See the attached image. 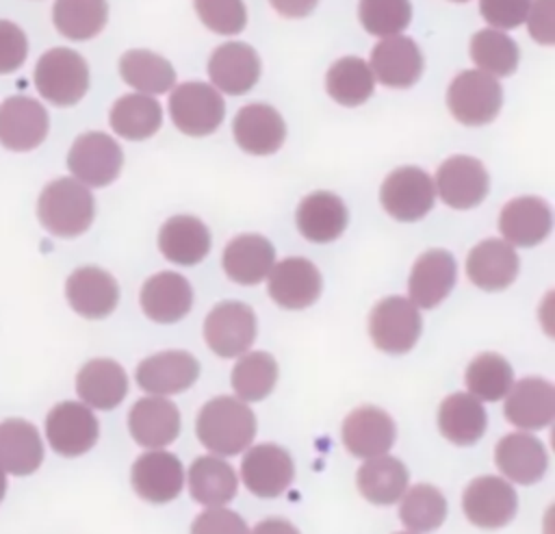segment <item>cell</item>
Listing matches in <instances>:
<instances>
[{"label": "cell", "mask_w": 555, "mask_h": 534, "mask_svg": "<svg viewBox=\"0 0 555 534\" xmlns=\"http://www.w3.org/2000/svg\"><path fill=\"white\" fill-rule=\"evenodd\" d=\"M197 438L208 452L234 456L256 436V417L243 399L215 397L197 415Z\"/></svg>", "instance_id": "obj_1"}, {"label": "cell", "mask_w": 555, "mask_h": 534, "mask_svg": "<svg viewBox=\"0 0 555 534\" xmlns=\"http://www.w3.org/2000/svg\"><path fill=\"white\" fill-rule=\"evenodd\" d=\"M95 204L87 185L76 178H56L48 182L37 202L41 226L54 237H78L93 221Z\"/></svg>", "instance_id": "obj_2"}, {"label": "cell", "mask_w": 555, "mask_h": 534, "mask_svg": "<svg viewBox=\"0 0 555 534\" xmlns=\"http://www.w3.org/2000/svg\"><path fill=\"white\" fill-rule=\"evenodd\" d=\"M35 87L48 102L72 106L89 89L87 61L69 48H52L35 65Z\"/></svg>", "instance_id": "obj_3"}, {"label": "cell", "mask_w": 555, "mask_h": 534, "mask_svg": "<svg viewBox=\"0 0 555 534\" xmlns=\"http://www.w3.org/2000/svg\"><path fill=\"white\" fill-rule=\"evenodd\" d=\"M447 104L457 122L466 126H483L499 115L503 89L490 74L481 69H466L451 80Z\"/></svg>", "instance_id": "obj_4"}, {"label": "cell", "mask_w": 555, "mask_h": 534, "mask_svg": "<svg viewBox=\"0 0 555 534\" xmlns=\"http://www.w3.org/2000/svg\"><path fill=\"white\" fill-rule=\"evenodd\" d=\"M421 326L418 306L401 295L377 302L369 317V334L375 347L388 354L410 352L421 336Z\"/></svg>", "instance_id": "obj_5"}, {"label": "cell", "mask_w": 555, "mask_h": 534, "mask_svg": "<svg viewBox=\"0 0 555 534\" xmlns=\"http://www.w3.org/2000/svg\"><path fill=\"white\" fill-rule=\"evenodd\" d=\"M436 200V187L427 171L405 165L386 176L379 189L384 211L399 221H416L425 217Z\"/></svg>", "instance_id": "obj_6"}, {"label": "cell", "mask_w": 555, "mask_h": 534, "mask_svg": "<svg viewBox=\"0 0 555 534\" xmlns=\"http://www.w3.org/2000/svg\"><path fill=\"white\" fill-rule=\"evenodd\" d=\"M169 113L178 130L191 137H204L219 128L225 115V104L210 85L184 82L173 89Z\"/></svg>", "instance_id": "obj_7"}, {"label": "cell", "mask_w": 555, "mask_h": 534, "mask_svg": "<svg viewBox=\"0 0 555 534\" xmlns=\"http://www.w3.org/2000/svg\"><path fill=\"white\" fill-rule=\"evenodd\" d=\"M124 165L119 143L104 132L80 135L67 154V167L78 182L89 187L111 185Z\"/></svg>", "instance_id": "obj_8"}, {"label": "cell", "mask_w": 555, "mask_h": 534, "mask_svg": "<svg viewBox=\"0 0 555 534\" xmlns=\"http://www.w3.org/2000/svg\"><path fill=\"white\" fill-rule=\"evenodd\" d=\"M204 339L208 347L223 358L247 352L256 339V315L243 302L217 304L204 321Z\"/></svg>", "instance_id": "obj_9"}, {"label": "cell", "mask_w": 555, "mask_h": 534, "mask_svg": "<svg viewBox=\"0 0 555 534\" xmlns=\"http://www.w3.org/2000/svg\"><path fill=\"white\" fill-rule=\"evenodd\" d=\"M100 434V425L89 406L80 402H61L46 417V436L61 456H80L89 452Z\"/></svg>", "instance_id": "obj_10"}, {"label": "cell", "mask_w": 555, "mask_h": 534, "mask_svg": "<svg viewBox=\"0 0 555 534\" xmlns=\"http://www.w3.org/2000/svg\"><path fill=\"white\" fill-rule=\"evenodd\" d=\"M462 508L470 523L494 530L507 525L514 519L518 510V497L503 478L481 475L464 488Z\"/></svg>", "instance_id": "obj_11"}, {"label": "cell", "mask_w": 555, "mask_h": 534, "mask_svg": "<svg viewBox=\"0 0 555 534\" xmlns=\"http://www.w3.org/2000/svg\"><path fill=\"white\" fill-rule=\"evenodd\" d=\"M434 187L451 208H473L488 195L490 178L481 161L460 154L438 167Z\"/></svg>", "instance_id": "obj_12"}, {"label": "cell", "mask_w": 555, "mask_h": 534, "mask_svg": "<svg viewBox=\"0 0 555 534\" xmlns=\"http://www.w3.org/2000/svg\"><path fill=\"white\" fill-rule=\"evenodd\" d=\"M293 475V458L286 449L273 443L251 447L241 462V478L245 486L258 497L282 495L291 486Z\"/></svg>", "instance_id": "obj_13"}, {"label": "cell", "mask_w": 555, "mask_h": 534, "mask_svg": "<svg viewBox=\"0 0 555 534\" xmlns=\"http://www.w3.org/2000/svg\"><path fill=\"white\" fill-rule=\"evenodd\" d=\"M46 109L26 96H11L0 104V143L15 152L35 150L48 135Z\"/></svg>", "instance_id": "obj_14"}, {"label": "cell", "mask_w": 555, "mask_h": 534, "mask_svg": "<svg viewBox=\"0 0 555 534\" xmlns=\"http://www.w3.org/2000/svg\"><path fill=\"white\" fill-rule=\"evenodd\" d=\"M321 274L308 258H284L269 271V295L282 308L299 310L321 295Z\"/></svg>", "instance_id": "obj_15"}, {"label": "cell", "mask_w": 555, "mask_h": 534, "mask_svg": "<svg viewBox=\"0 0 555 534\" xmlns=\"http://www.w3.org/2000/svg\"><path fill=\"white\" fill-rule=\"evenodd\" d=\"M199 376V363L189 352L169 349L147 356L137 367V382L152 395H171L186 391Z\"/></svg>", "instance_id": "obj_16"}, {"label": "cell", "mask_w": 555, "mask_h": 534, "mask_svg": "<svg viewBox=\"0 0 555 534\" xmlns=\"http://www.w3.org/2000/svg\"><path fill=\"white\" fill-rule=\"evenodd\" d=\"M130 480L141 499L152 504H167L178 497L184 482V469L173 454L156 449L134 460Z\"/></svg>", "instance_id": "obj_17"}, {"label": "cell", "mask_w": 555, "mask_h": 534, "mask_svg": "<svg viewBox=\"0 0 555 534\" xmlns=\"http://www.w3.org/2000/svg\"><path fill=\"white\" fill-rule=\"evenodd\" d=\"M395 421L377 406H360L343 421V443L358 458L386 454L395 443Z\"/></svg>", "instance_id": "obj_18"}, {"label": "cell", "mask_w": 555, "mask_h": 534, "mask_svg": "<svg viewBox=\"0 0 555 534\" xmlns=\"http://www.w3.org/2000/svg\"><path fill=\"white\" fill-rule=\"evenodd\" d=\"M373 76L395 89L412 87L423 72V54L414 39L403 35H392L382 39L371 52Z\"/></svg>", "instance_id": "obj_19"}, {"label": "cell", "mask_w": 555, "mask_h": 534, "mask_svg": "<svg viewBox=\"0 0 555 534\" xmlns=\"http://www.w3.org/2000/svg\"><path fill=\"white\" fill-rule=\"evenodd\" d=\"M65 295L78 315L87 319H102L115 310L119 302V287L108 271L100 267H80L67 278Z\"/></svg>", "instance_id": "obj_20"}, {"label": "cell", "mask_w": 555, "mask_h": 534, "mask_svg": "<svg viewBox=\"0 0 555 534\" xmlns=\"http://www.w3.org/2000/svg\"><path fill=\"white\" fill-rule=\"evenodd\" d=\"M455 278V258L447 250H427L412 267L408 282L410 302L421 308L438 306L451 293Z\"/></svg>", "instance_id": "obj_21"}, {"label": "cell", "mask_w": 555, "mask_h": 534, "mask_svg": "<svg viewBox=\"0 0 555 534\" xmlns=\"http://www.w3.org/2000/svg\"><path fill=\"white\" fill-rule=\"evenodd\" d=\"M210 80L230 96L247 93L260 78L258 52L241 41L219 46L208 59Z\"/></svg>", "instance_id": "obj_22"}, {"label": "cell", "mask_w": 555, "mask_h": 534, "mask_svg": "<svg viewBox=\"0 0 555 534\" xmlns=\"http://www.w3.org/2000/svg\"><path fill=\"white\" fill-rule=\"evenodd\" d=\"M505 417L522 430H540L555 417V389L544 378H522L507 391Z\"/></svg>", "instance_id": "obj_23"}, {"label": "cell", "mask_w": 555, "mask_h": 534, "mask_svg": "<svg viewBox=\"0 0 555 534\" xmlns=\"http://www.w3.org/2000/svg\"><path fill=\"white\" fill-rule=\"evenodd\" d=\"M551 208L542 198L522 195L507 202L499 215V230L507 243L531 247L551 232Z\"/></svg>", "instance_id": "obj_24"}, {"label": "cell", "mask_w": 555, "mask_h": 534, "mask_svg": "<svg viewBox=\"0 0 555 534\" xmlns=\"http://www.w3.org/2000/svg\"><path fill=\"white\" fill-rule=\"evenodd\" d=\"M470 282L483 291H501L518 276V256L507 241L486 239L477 243L466 258Z\"/></svg>", "instance_id": "obj_25"}, {"label": "cell", "mask_w": 555, "mask_h": 534, "mask_svg": "<svg viewBox=\"0 0 555 534\" xmlns=\"http://www.w3.org/2000/svg\"><path fill=\"white\" fill-rule=\"evenodd\" d=\"M193 306L189 280L173 271H160L141 287V308L156 323H173Z\"/></svg>", "instance_id": "obj_26"}, {"label": "cell", "mask_w": 555, "mask_h": 534, "mask_svg": "<svg viewBox=\"0 0 555 534\" xmlns=\"http://www.w3.org/2000/svg\"><path fill=\"white\" fill-rule=\"evenodd\" d=\"M128 428L139 445L152 449L165 447L180 432L178 406L163 397H143L130 408Z\"/></svg>", "instance_id": "obj_27"}, {"label": "cell", "mask_w": 555, "mask_h": 534, "mask_svg": "<svg viewBox=\"0 0 555 534\" xmlns=\"http://www.w3.org/2000/svg\"><path fill=\"white\" fill-rule=\"evenodd\" d=\"M234 139L249 154H273L286 137L282 115L269 104H247L234 117Z\"/></svg>", "instance_id": "obj_28"}, {"label": "cell", "mask_w": 555, "mask_h": 534, "mask_svg": "<svg viewBox=\"0 0 555 534\" xmlns=\"http://www.w3.org/2000/svg\"><path fill=\"white\" fill-rule=\"evenodd\" d=\"M494 462L499 471L518 484L538 482L548 465L544 445L525 432L505 434L494 449Z\"/></svg>", "instance_id": "obj_29"}, {"label": "cell", "mask_w": 555, "mask_h": 534, "mask_svg": "<svg viewBox=\"0 0 555 534\" xmlns=\"http://www.w3.org/2000/svg\"><path fill=\"white\" fill-rule=\"evenodd\" d=\"M76 393L85 406L98 410L115 408L128 393V376L111 358H93L76 376Z\"/></svg>", "instance_id": "obj_30"}, {"label": "cell", "mask_w": 555, "mask_h": 534, "mask_svg": "<svg viewBox=\"0 0 555 534\" xmlns=\"http://www.w3.org/2000/svg\"><path fill=\"white\" fill-rule=\"evenodd\" d=\"M347 219L345 202L330 191H314L306 195L295 215L299 232L312 243L338 239L347 228Z\"/></svg>", "instance_id": "obj_31"}, {"label": "cell", "mask_w": 555, "mask_h": 534, "mask_svg": "<svg viewBox=\"0 0 555 534\" xmlns=\"http://www.w3.org/2000/svg\"><path fill=\"white\" fill-rule=\"evenodd\" d=\"M273 260L275 250L260 234L234 237L221 256L223 271L238 284H258L264 280L273 267Z\"/></svg>", "instance_id": "obj_32"}, {"label": "cell", "mask_w": 555, "mask_h": 534, "mask_svg": "<svg viewBox=\"0 0 555 534\" xmlns=\"http://www.w3.org/2000/svg\"><path fill=\"white\" fill-rule=\"evenodd\" d=\"M158 247L171 263L195 265L210 250V232L202 219L193 215H176L163 224Z\"/></svg>", "instance_id": "obj_33"}, {"label": "cell", "mask_w": 555, "mask_h": 534, "mask_svg": "<svg viewBox=\"0 0 555 534\" xmlns=\"http://www.w3.org/2000/svg\"><path fill=\"white\" fill-rule=\"evenodd\" d=\"M43 460V443L37 428L24 419L0 423V467L4 473L28 475Z\"/></svg>", "instance_id": "obj_34"}, {"label": "cell", "mask_w": 555, "mask_h": 534, "mask_svg": "<svg viewBox=\"0 0 555 534\" xmlns=\"http://www.w3.org/2000/svg\"><path fill=\"white\" fill-rule=\"evenodd\" d=\"M438 425L451 443L473 445L486 432L488 417L477 397L468 393H453L440 404Z\"/></svg>", "instance_id": "obj_35"}, {"label": "cell", "mask_w": 555, "mask_h": 534, "mask_svg": "<svg viewBox=\"0 0 555 534\" xmlns=\"http://www.w3.org/2000/svg\"><path fill=\"white\" fill-rule=\"evenodd\" d=\"M356 482L364 499L377 506H388L403 495L408 486V469L401 460L382 454L358 469Z\"/></svg>", "instance_id": "obj_36"}, {"label": "cell", "mask_w": 555, "mask_h": 534, "mask_svg": "<svg viewBox=\"0 0 555 534\" xmlns=\"http://www.w3.org/2000/svg\"><path fill=\"white\" fill-rule=\"evenodd\" d=\"M189 491L204 506H223L236 495V475L221 458L199 456L189 469Z\"/></svg>", "instance_id": "obj_37"}, {"label": "cell", "mask_w": 555, "mask_h": 534, "mask_svg": "<svg viewBox=\"0 0 555 534\" xmlns=\"http://www.w3.org/2000/svg\"><path fill=\"white\" fill-rule=\"evenodd\" d=\"M163 124V109L156 98L143 93L121 96L111 109V128L130 141L152 137Z\"/></svg>", "instance_id": "obj_38"}, {"label": "cell", "mask_w": 555, "mask_h": 534, "mask_svg": "<svg viewBox=\"0 0 555 534\" xmlns=\"http://www.w3.org/2000/svg\"><path fill=\"white\" fill-rule=\"evenodd\" d=\"M52 20L63 37L85 41L104 28L108 20V4L106 0H56Z\"/></svg>", "instance_id": "obj_39"}, {"label": "cell", "mask_w": 555, "mask_h": 534, "mask_svg": "<svg viewBox=\"0 0 555 534\" xmlns=\"http://www.w3.org/2000/svg\"><path fill=\"white\" fill-rule=\"evenodd\" d=\"M121 78L145 93H165L176 82V72L167 59L150 50H128L119 59Z\"/></svg>", "instance_id": "obj_40"}, {"label": "cell", "mask_w": 555, "mask_h": 534, "mask_svg": "<svg viewBox=\"0 0 555 534\" xmlns=\"http://www.w3.org/2000/svg\"><path fill=\"white\" fill-rule=\"evenodd\" d=\"M373 87H375V76L369 63H364L358 56L338 59L325 76L327 93L338 104H345V106H358L366 102L373 93Z\"/></svg>", "instance_id": "obj_41"}, {"label": "cell", "mask_w": 555, "mask_h": 534, "mask_svg": "<svg viewBox=\"0 0 555 534\" xmlns=\"http://www.w3.org/2000/svg\"><path fill=\"white\" fill-rule=\"evenodd\" d=\"M278 382V363L267 352H249L232 369V386L243 402L264 399Z\"/></svg>", "instance_id": "obj_42"}, {"label": "cell", "mask_w": 555, "mask_h": 534, "mask_svg": "<svg viewBox=\"0 0 555 534\" xmlns=\"http://www.w3.org/2000/svg\"><path fill=\"white\" fill-rule=\"evenodd\" d=\"M514 382L512 365L494 352H483L466 367V386L473 397L496 402L507 395Z\"/></svg>", "instance_id": "obj_43"}, {"label": "cell", "mask_w": 555, "mask_h": 534, "mask_svg": "<svg viewBox=\"0 0 555 534\" xmlns=\"http://www.w3.org/2000/svg\"><path fill=\"white\" fill-rule=\"evenodd\" d=\"M470 56L490 76H509L518 67V46L503 30L494 28L473 35Z\"/></svg>", "instance_id": "obj_44"}, {"label": "cell", "mask_w": 555, "mask_h": 534, "mask_svg": "<svg viewBox=\"0 0 555 534\" xmlns=\"http://www.w3.org/2000/svg\"><path fill=\"white\" fill-rule=\"evenodd\" d=\"M399 517L414 532H431L447 517V499L436 486L416 484L405 493Z\"/></svg>", "instance_id": "obj_45"}, {"label": "cell", "mask_w": 555, "mask_h": 534, "mask_svg": "<svg viewBox=\"0 0 555 534\" xmlns=\"http://www.w3.org/2000/svg\"><path fill=\"white\" fill-rule=\"evenodd\" d=\"M358 15L371 35L392 37L408 28L412 4L410 0H360Z\"/></svg>", "instance_id": "obj_46"}, {"label": "cell", "mask_w": 555, "mask_h": 534, "mask_svg": "<svg viewBox=\"0 0 555 534\" xmlns=\"http://www.w3.org/2000/svg\"><path fill=\"white\" fill-rule=\"evenodd\" d=\"M195 11L204 26L219 35H236L247 24L243 0H195Z\"/></svg>", "instance_id": "obj_47"}, {"label": "cell", "mask_w": 555, "mask_h": 534, "mask_svg": "<svg viewBox=\"0 0 555 534\" xmlns=\"http://www.w3.org/2000/svg\"><path fill=\"white\" fill-rule=\"evenodd\" d=\"M531 0H479L483 20L494 28H516L527 20Z\"/></svg>", "instance_id": "obj_48"}, {"label": "cell", "mask_w": 555, "mask_h": 534, "mask_svg": "<svg viewBox=\"0 0 555 534\" xmlns=\"http://www.w3.org/2000/svg\"><path fill=\"white\" fill-rule=\"evenodd\" d=\"M28 54V41L24 30L9 22L0 20V74H11L22 67Z\"/></svg>", "instance_id": "obj_49"}, {"label": "cell", "mask_w": 555, "mask_h": 534, "mask_svg": "<svg viewBox=\"0 0 555 534\" xmlns=\"http://www.w3.org/2000/svg\"><path fill=\"white\" fill-rule=\"evenodd\" d=\"M191 534H249L245 521L228 508L215 506L195 517Z\"/></svg>", "instance_id": "obj_50"}, {"label": "cell", "mask_w": 555, "mask_h": 534, "mask_svg": "<svg viewBox=\"0 0 555 534\" xmlns=\"http://www.w3.org/2000/svg\"><path fill=\"white\" fill-rule=\"evenodd\" d=\"M553 0H535L531 7H529V33L535 41L548 46L553 43V33H555V22H553Z\"/></svg>", "instance_id": "obj_51"}, {"label": "cell", "mask_w": 555, "mask_h": 534, "mask_svg": "<svg viewBox=\"0 0 555 534\" xmlns=\"http://www.w3.org/2000/svg\"><path fill=\"white\" fill-rule=\"evenodd\" d=\"M269 2L284 17H306L317 7V0H269Z\"/></svg>", "instance_id": "obj_52"}, {"label": "cell", "mask_w": 555, "mask_h": 534, "mask_svg": "<svg viewBox=\"0 0 555 534\" xmlns=\"http://www.w3.org/2000/svg\"><path fill=\"white\" fill-rule=\"evenodd\" d=\"M251 534H299V530L286 519H264L254 527Z\"/></svg>", "instance_id": "obj_53"}, {"label": "cell", "mask_w": 555, "mask_h": 534, "mask_svg": "<svg viewBox=\"0 0 555 534\" xmlns=\"http://www.w3.org/2000/svg\"><path fill=\"white\" fill-rule=\"evenodd\" d=\"M4 493H7V473H4V469L0 467V501L4 499Z\"/></svg>", "instance_id": "obj_54"}, {"label": "cell", "mask_w": 555, "mask_h": 534, "mask_svg": "<svg viewBox=\"0 0 555 534\" xmlns=\"http://www.w3.org/2000/svg\"><path fill=\"white\" fill-rule=\"evenodd\" d=\"M397 534H412V532H397ZM416 534V532H414Z\"/></svg>", "instance_id": "obj_55"}, {"label": "cell", "mask_w": 555, "mask_h": 534, "mask_svg": "<svg viewBox=\"0 0 555 534\" xmlns=\"http://www.w3.org/2000/svg\"><path fill=\"white\" fill-rule=\"evenodd\" d=\"M453 2H466V0H453Z\"/></svg>", "instance_id": "obj_56"}]
</instances>
